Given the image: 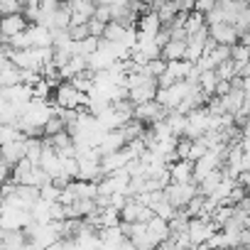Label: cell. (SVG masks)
<instances>
[{
  "mask_svg": "<svg viewBox=\"0 0 250 250\" xmlns=\"http://www.w3.org/2000/svg\"><path fill=\"white\" fill-rule=\"evenodd\" d=\"M120 250H140V248H135V245H133L130 240H125V243L120 245Z\"/></svg>",
  "mask_w": 250,
  "mask_h": 250,
  "instance_id": "74e56055",
  "label": "cell"
},
{
  "mask_svg": "<svg viewBox=\"0 0 250 250\" xmlns=\"http://www.w3.org/2000/svg\"><path fill=\"white\" fill-rule=\"evenodd\" d=\"M118 216H120V223L130 226V223H147V221L152 218V211L145 208V206H140L135 199H128Z\"/></svg>",
  "mask_w": 250,
  "mask_h": 250,
  "instance_id": "30bf717a",
  "label": "cell"
},
{
  "mask_svg": "<svg viewBox=\"0 0 250 250\" xmlns=\"http://www.w3.org/2000/svg\"><path fill=\"white\" fill-rule=\"evenodd\" d=\"M8 15H22V3H18V0H3L0 3V18H8Z\"/></svg>",
  "mask_w": 250,
  "mask_h": 250,
  "instance_id": "836d02e7",
  "label": "cell"
},
{
  "mask_svg": "<svg viewBox=\"0 0 250 250\" xmlns=\"http://www.w3.org/2000/svg\"><path fill=\"white\" fill-rule=\"evenodd\" d=\"M27 30V20L22 15H8V18H0V37H3L5 42L20 32Z\"/></svg>",
  "mask_w": 250,
  "mask_h": 250,
  "instance_id": "9a60e30c",
  "label": "cell"
},
{
  "mask_svg": "<svg viewBox=\"0 0 250 250\" xmlns=\"http://www.w3.org/2000/svg\"><path fill=\"white\" fill-rule=\"evenodd\" d=\"M25 243H27L25 230H10V233L3 235V243H0V245H3L5 250H20Z\"/></svg>",
  "mask_w": 250,
  "mask_h": 250,
  "instance_id": "484cf974",
  "label": "cell"
},
{
  "mask_svg": "<svg viewBox=\"0 0 250 250\" xmlns=\"http://www.w3.org/2000/svg\"><path fill=\"white\" fill-rule=\"evenodd\" d=\"M25 35H27L32 49H47V47H52V30H47L42 25H27Z\"/></svg>",
  "mask_w": 250,
  "mask_h": 250,
  "instance_id": "2e32d148",
  "label": "cell"
},
{
  "mask_svg": "<svg viewBox=\"0 0 250 250\" xmlns=\"http://www.w3.org/2000/svg\"><path fill=\"white\" fill-rule=\"evenodd\" d=\"M165 115H167V110H165L162 105H157L155 101H147V103L133 105V120H138L140 125H143V123L155 125V123L165 120Z\"/></svg>",
  "mask_w": 250,
  "mask_h": 250,
  "instance_id": "8fae6325",
  "label": "cell"
},
{
  "mask_svg": "<svg viewBox=\"0 0 250 250\" xmlns=\"http://www.w3.org/2000/svg\"><path fill=\"white\" fill-rule=\"evenodd\" d=\"M208 152V145L204 143V140H191L189 143V155H187V162H196V160H201L204 155Z\"/></svg>",
  "mask_w": 250,
  "mask_h": 250,
  "instance_id": "f1b7e54d",
  "label": "cell"
},
{
  "mask_svg": "<svg viewBox=\"0 0 250 250\" xmlns=\"http://www.w3.org/2000/svg\"><path fill=\"white\" fill-rule=\"evenodd\" d=\"M52 115H54V103H49V101H35V98H32V101L22 108L15 128H18L25 138H35V135H40V133L44 130V125L52 120Z\"/></svg>",
  "mask_w": 250,
  "mask_h": 250,
  "instance_id": "6da1fadb",
  "label": "cell"
},
{
  "mask_svg": "<svg viewBox=\"0 0 250 250\" xmlns=\"http://www.w3.org/2000/svg\"><path fill=\"white\" fill-rule=\"evenodd\" d=\"M59 194H62V187H57V184H52V182L40 189V199L47 201V204H59Z\"/></svg>",
  "mask_w": 250,
  "mask_h": 250,
  "instance_id": "f546056e",
  "label": "cell"
},
{
  "mask_svg": "<svg viewBox=\"0 0 250 250\" xmlns=\"http://www.w3.org/2000/svg\"><path fill=\"white\" fill-rule=\"evenodd\" d=\"M201 30H206V22H204V15H199V13H187V18H184V32H187V37H191V35H196V32H201Z\"/></svg>",
  "mask_w": 250,
  "mask_h": 250,
  "instance_id": "d4e9b609",
  "label": "cell"
},
{
  "mask_svg": "<svg viewBox=\"0 0 250 250\" xmlns=\"http://www.w3.org/2000/svg\"><path fill=\"white\" fill-rule=\"evenodd\" d=\"M208 130H211V115H208V110L204 105L187 115V128H184V138L187 140H201Z\"/></svg>",
  "mask_w": 250,
  "mask_h": 250,
  "instance_id": "8992f818",
  "label": "cell"
},
{
  "mask_svg": "<svg viewBox=\"0 0 250 250\" xmlns=\"http://www.w3.org/2000/svg\"><path fill=\"white\" fill-rule=\"evenodd\" d=\"M62 223V221H59ZM59 223H30L25 228V238L30 245L40 248V250H47L52 248L54 243L62 240V230H59Z\"/></svg>",
  "mask_w": 250,
  "mask_h": 250,
  "instance_id": "7a4b0ae2",
  "label": "cell"
},
{
  "mask_svg": "<svg viewBox=\"0 0 250 250\" xmlns=\"http://www.w3.org/2000/svg\"><path fill=\"white\" fill-rule=\"evenodd\" d=\"M5 182H10V167L0 160V187H3Z\"/></svg>",
  "mask_w": 250,
  "mask_h": 250,
  "instance_id": "8d00e7d4",
  "label": "cell"
},
{
  "mask_svg": "<svg viewBox=\"0 0 250 250\" xmlns=\"http://www.w3.org/2000/svg\"><path fill=\"white\" fill-rule=\"evenodd\" d=\"M69 83H71L81 96H88V93H91V88H93V74H91V71H83V74L74 76Z\"/></svg>",
  "mask_w": 250,
  "mask_h": 250,
  "instance_id": "4316f807",
  "label": "cell"
},
{
  "mask_svg": "<svg viewBox=\"0 0 250 250\" xmlns=\"http://www.w3.org/2000/svg\"><path fill=\"white\" fill-rule=\"evenodd\" d=\"M27 140V138H25ZM25 140H13V143H5L0 145V160H3L10 169L25 160Z\"/></svg>",
  "mask_w": 250,
  "mask_h": 250,
  "instance_id": "4fadbf2b",
  "label": "cell"
},
{
  "mask_svg": "<svg viewBox=\"0 0 250 250\" xmlns=\"http://www.w3.org/2000/svg\"><path fill=\"white\" fill-rule=\"evenodd\" d=\"M83 103H86V96H81L69 81H62L54 88V105L59 110H79L83 108Z\"/></svg>",
  "mask_w": 250,
  "mask_h": 250,
  "instance_id": "52a82bcc",
  "label": "cell"
},
{
  "mask_svg": "<svg viewBox=\"0 0 250 250\" xmlns=\"http://www.w3.org/2000/svg\"><path fill=\"white\" fill-rule=\"evenodd\" d=\"M216 76H218V81H233V79H235V64H233L230 59L221 62V64L216 66Z\"/></svg>",
  "mask_w": 250,
  "mask_h": 250,
  "instance_id": "4dcf8cb0",
  "label": "cell"
},
{
  "mask_svg": "<svg viewBox=\"0 0 250 250\" xmlns=\"http://www.w3.org/2000/svg\"><path fill=\"white\" fill-rule=\"evenodd\" d=\"M133 162V157H130V152L128 150H120V152H113V155H105V157H101V172H103V177L105 174H110V172H118V169H125Z\"/></svg>",
  "mask_w": 250,
  "mask_h": 250,
  "instance_id": "7c38bea8",
  "label": "cell"
},
{
  "mask_svg": "<svg viewBox=\"0 0 250 250\" xmlns=\"http://www.w3.org/2000/svg\"><path fill=\"white\" fill-rule=\"evenodd\" d=\"M20 83V71L13 66V64H8L3 71H0V88H8V86H18Z\"/></svg>",
  "mask_w": 250,
  "mask_h": 250,
  "instance_id": "83f0119b",
  "label": "cell"
},
{
  "mask_svg": "<svg viewBox=\"0 0 250 250\" xmlns=\"http://www.w3.org/2000/svg\"><path fill=\"white\" fill-rule=\"evenodd\" d=\"M83 71H88V66H86V57H71V59L59 69V79L71 81L74 76H79V74H83Z\"/></svg>",
  "mask_w": 250,
  "mask_h": 250,
  "instance_id": "44dd1931",
  "label": "cell"
},
{
  "mask_svg": "<svg viewBox=\"0 0 250 250\" xmlns=\"http://www.w3.org/2000/svg\"><path fill=\"white\" fill-rule=\"evenodd\" d=\"M213 0H199V3H194V13H199V15H208L211 10H213Z\"/></svg>",
  "mask_w": 250,
  "mask_h": 250,
  "instance_id": "d590c367",
  "label": "cell"
},
{
  "mask_svg": "<svg viewBox=\"0 0 250 250\" xmlns=\"http://www.w3.org/2000/svg\"><path fill=\"white\" fill-rule=\"evenodd\" d=\"M145 228H147V235H150L157 245L165 243V240L169 238V223L162 221V218H157V216H152V218L145 223Z\"/></svg>",
  "mask_w": 250,
  "mask_h": 250,
  "instance_id": "ffe728a7",
  "label": "cell"
},
{
  "mask_svg": "<svg viewBox=\"0 0 250 250\" xmlns=\"http://www.w3.org/2000/svg\"><path fill=\"white\" fill-rule=\"evenodd\" d=\"M165 66H167V62H162V59H152V62H147L143 69H145V74L150 76V79H160L162 74H165Z\"/></svg>",
  "mask_w": 250,
  "mask_h": 250,
  "instance_id": "1f68e13d",
  "label": "cell"
},
{
  "mask_svg": "<svg viewBox=\"0 0 250 250\" xmlns=\"http://www.w3.org/2000/svg\"><path fill=\"white\" fill-rule=\"evenodd\" d=\"M160 59H162V62H179V59H184V42L167 40V42H165V47H162Z\"/></svg>",
  "mask_w": 250,
  "mask_h": 250,
  "instance_id": "7402d4cb",
  "label": "cell"
},
{
  "mask_svg": "<svg viewBox=\"0 0 250 250\" xmlns=\"http://www.w3.org/2000/svg\"><path fill=\"white\" fill-rule=\"evenodd\" d=\"M135 22H138V27H135V30H138V35L157 37V35L162 32V22H160V18H157L155 13H150V10H147V13H143Z\"/></svg>",
  "mask_w": 250,
  "mask_h": 250,
  "instance_id": "ac0fdd59",
  "label": "cell"
},
{
  "mask_svg": "<svg viewBox=\"0 0 250 250\" xmlns=\"http://www.w3.org/2000/svg\"><path fill=\"white\" fill-rule=\"evenodd\" d=\"M30 223H32L30 221V211L15 208L10 204L0 201V230H5V233H10V230H25Z\"/></svg>",
  "mask_w": 250,
  "mask_h": 250,
  "instance_id": "277c9868",
  "label": "cell"
},
{
  "mask_svg": "<svg viewBox=\"0 0 250 250\" xmlns=\"http://www.w3.org/2000/svg\"><path fill=\"white\" fill-rule=\"evenodd\" d=\"M191 86H194V83L177 81V83H172V86H167V88H157V93H155V103L162 105V108L169 113V110H174V108L187 98V93L191 91Z\"/></svg>",
  "mask_w": 250,
  "mask_h": 250,
  "instance_id": "5b68a950",
  "label": "cell"
},
{
  "mask_svg": "<svg viewBox=\"0 0 250 250\" xmlns=\"http://www.w3.org/2000/svg\"><path fill=\"white\" fill-rule=\"evenodd\" d=\"M165 123H167V128H169V133L179 140V138H184V128H187V115H179V113H174V110H169L167 115H165Z\"/></svg>",
  "mask_w": 250,
  "mask_h": 250,
  "instance_id": "603a6c76",
  "label": "cell"
},
{
  "mask_svg": "<svg viewBox=\"0 0 250 250\" xmlns=\"http://www.w3.org/2000/svg\"><path fill=\"white\" fill-rule=\"evenodd\" d=\"M62 130H66V128H64V120L57 118V115H52V120L44 125V130H42V133H44L47 138H52V135H57V133H62Z\"/></svg>",
  "mask_w": 250,
  "mask_h": 250,
  "instance_id": "e575fe53",
  "label": "cell"
},
{
  "mask_svg": "<svg viewBox=\"0 0 250 250\" xmlns=\"http://www.w3.org/2000/svg\"><path fill=\"white\" fill-rule=\"evenodd\" d=\"M216 83H218L216 71H201V74H199L196 86H199V91L204 93V98H206V101H208V96L213 98V88H216Z\"/></svg>",
  "mask_w": 250,
  "mask_h": 250,
  "instance_id": "cb8c5ba5",
  "label": "cell"
},
{
  "mask_svg": "<svg viewBox=\"0 0 250 250\" xmlns=\"http://www.w3.org/2000/svg\"><path fill=\"white\" fill-rule=\"evenodd\" d=\"M125 145H128V140L123 138V133L120 130H110V133H105L103 135V140L98 143V155L101 157H105V155H113V152H120Z\"/></svg>",
  "mask_w": 250,
  "mask_h": 250,
  "instance_id": "5bb4252c",
  "label": "cell"
},
{
  "mask_svg": "<svg viewBox=\"0 0 250 250\" xmlns=\"http://www.w3.org/2000/svg\"><path fill=\"white\" fill-rule=\"evenodd\" d=\"M52 91H54V88H52L44 79H40V81L32 86V98H35V101H47V98L52 96Z\"/></svg>",
  "mask_w": 250,
  "mask_h": 250,
  "instance_id": "d6a6232c",
  "label": "cell"
},
{
  "mask_svg": "<svg viewBox=\"0 0 250 250\" xmlns=\"http://www.w3.org/2000/svg\"><path fill=\"white\" fill-rule=\"evenodd\" d=\"M155 93H157V83L155 81H147L133 91H128V103L130 105H140V103H147V101H155Z\"/></svg>",
  "mask_w": 250,
  "mask_h": 250,
  "instance_id": "d6986e66",
  "label": "cell"
},
{
  "mask_svg": "<svg viewBox=\"0 0 250 250\" xmlns=\"http://www.w3.org/2000/svg\"><path fill=\"white\" fill-rule=\"evenodd\" d=\"M167 177H169V184H187L191 182V162L187 160H174L167 165Z\"/></svg>",
  "mask_w": 250,
  "mask_h": 250,
  "instance_id": "e0dca14e",
  "label": "cell"
},
{
  "mask_svg": "<svg viewBox=\"0 0 250 250\" xmlns=\"http://www.w3.org/2000/svg\"><path fill=\"white\" fill-rule=\"evenodd\" d=\"M184 233H187L189 245H191V250H194V248H201V245L208 243V238L216 233V226H213L211 221H206V218H189Z\"/></svg>",
  "mask_w": 250,
  "mask_h": 250,
  "instance_id": "ba28073f",
  "label": "cell"
},
{
  "mask_svg": "<svg viewBox=\"0 0 250 250\" xmlns=\"http://www.w3.org/2000/svg\"><path fill=\"white\" fill-rule=\"evenodd\" d=\"M162 194H165V201H167L174 211H184L187 204L199 194V189H196L194 182H187V184H167V187L162 189Z\"/></svg>",
  "mask_w": 250,
  "mask_h": 250,
  "instance_id": "3957f363",
  "label": "cell"
},
{
  "mask_svg": "<svg viewBox=\"0 0 250 250\" xmlns=\"http://www.w3.org/2000/svg\"><path fill=\"white\" fill-rule=\"evenodd\" d=\"M64 10L69 13V27L71 25H86L93 18L96 3H88V0H71V3H64Z\"/></svg>",
  "mask_w": 250,
  "mask_h": 250,
  "instance_id": "9c48e42d",
  "label": "cell"
}]
</instances>
